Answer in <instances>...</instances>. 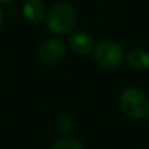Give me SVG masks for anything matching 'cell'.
<instances>
[{
	"label": "cell",
	"instance_id": "cell-1",
	"mask_svg": "<svg viewBox=\"0 0 149 149\" xmlns=\"http://www.w3.org/2000/svg\"><path fill=\"white\" fill-rule=\"evenodd\" d=\"M77 21L76 10L68 3H56L47 13V28L58 36L70 34Z\"/></svg>",
	"mask_w": 149,
	"mask_h": 149
},
{
	"label": "cell",
	"instance_id": "cell-2",
	"mask_svg": "<svg viewBox=\"0 0 149 149\" xmlns=\"http://www.w3.org/2000/svg\"><path fill=\"white\" fill-rule=\"evenodd\" d=\"M119 102L123 113L132 119H143L149 114V98L139 88L124 89Z\"/></svg>",
	"mask_w": 149,
	"mask_h": 149
},
{
	"label": "cell",
	"instance_id": "cell-3",
	"mask_svg": "<svg viewBox=\"0 0 149 149\" xmlns=\"http://www.w3.org/2000/svg\"><path fill=\"white\" fill-rule=\"evenodd\" d=\"M94 59L105 70H115L124 60V50L114 41H102L94 49Z\"/></svg>",
	"mask_w": 149,
	"mask_h": 149
},
{
	"label": "cell",
	"instance_id": "cell-4",
	"mask_svg": "<svg viewBox=\"0 0 149 149\" xmlns=\"http://www.w3.org/2000/svg\"><path fill=\"white\" fill-rule=\"evenodd\" d=\"M65 55V45L58 38L45 39L38 47V58L45 64L59 63Z\"/></svg>",
	"mask_w": 149,
	"mask_h": 149
},
{
	"label": "cell",
	"instance_id": "cell-5",
	"mask_svg": "<svg viewBox=\"0 0 149 149\" xmlns=\"http://www.w3.org/2000/svg\"><path fill=\"white\" fill-rule=\"evenodd\" d=\"M70 46L77 55H88L94 49V39L85 31H77L71 36Z\"/></svg>",
	"mask_w": 149,
	"mask_h": 149
},
{
	"label": "cell",
	"instance_id": "cell-6",
	"mask_svg": "<svg viewBox=\"0 0 149 149\" xmlns=\"http://www.w3.org/2000/svg\"><path fill=\"white\" fill-rule=\"evenodd\" d=\"M126 62L135 71L149 70V51L141 47H135L127 54Z\"/></svg>",
	"mask_w": 149,
	"mask_h": 149
},
{
	"label": "cell",
	"instance_id": "cell-7",
	"mask_svg": "<svg viewBox=\"0 0 149 149\" xmlns=\"http://www.w3.org/2000/svg\"><path fill=\"white\" fill-rule=\"evenodd\" d=\"M22 15L30 22H39L46 15V7L42 0H24Z\"/></svg>",
	"mask_w": 149,
	"mask_h": 149
},
{
	"label": "cell",
	"instance_id": "cell-8",
	"mask_svg": "<svg viewBox=\"0 0 149 149\" xmlns=\"http://www.w3.org/2000/svg\"><path fill=\"white\" fill-rule=\"evenodd\" d=\"M50 149H82V147L77 139L71 136H65L63 139L58 140Z\"/></svg>",
	"mask_w": 149,
	"mask_h": 149
},
{
	"label": "cell",
	"instance_id": "cell-9",
	"mask_svg": "<svg viewBox=\"0 0 149 149\" xmlns=\"http://www.w3.org/2000/svg\"><path fill=\"white\" fill-rule=\"evenodd\" d=\"M59 128L60 131H70V128L72 127V122H71L70 118H67V116H63V118H59Z\"/></svg>",
	"mask_w": 149,
	"mask_h": 149
},
{
	"label": "cell",
	"instance_id": "cell-10",
	"mask_svg": "<svg viewBox=\"0 0 149 149\" xmlns=\"http://www.w3.org/2000/svg\"><path fill=\"white\" fill-rule=\"evenodd\" d=\"M3 20H4V13H3V9L0 8V26H1V24H3Z\"/></svg>",
	"mask_w": 149,
	"mask_h": 149
},
{
	"label": "cell",
	"instance_id": "cell-11",
	"mask_svg": "<svg viewBox=\"0 0 149 149\" xmlns=\"http://www.w3.org/2000/svg\"><path fill=\"white\" fill-rule=\"evenodd\" d=\"M13 0H0V4H9V3H12Z\"/></svg>",
	"mask_w": 149,
	"mask_h": 149
},
{
	"label": "cell",
	"instance_id": "cell-12",
	"mask_svg": "<svg viewBox=\"0 0 149 149\" xmlns=\"http://www.w3.org/2000/svg\"><path fill=\"white\" fill-rule=\"evenodd\" d=\"M148 120H149V114H148Z\"/></svg>",
	"mask_w": 149,
	"mask_h": 149
}]
</instances>
